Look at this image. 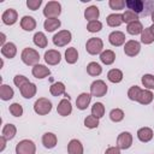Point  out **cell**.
<instances>
[{"label":"cell","mask_w":154,"mask_h":154,"mask_svg":"<svg viewBox=\"0 0 154 154\" xmlns=\"http://www.w3.org/2000/svg\"><path fill=\"white\" fill-rule=\"evenodd\" d=\"M140 51H141V45H140V42H137L135 40L128 41L124 46V53L128 57H135L140 53Z\"/></svg>","instance_id":"obj_10"},{"label":"cell","mask_w":154,"mask_h":154,"mask_svg":"<svg viewBox=\"0 0 154 154\" xmlns=\"http://www.w3.org/2000/svg\"><path fill=\"white\" fill-rule=\"evenodd\" d=\"M90 100H91V95H90V94H88V93H82V94L77 97V100H76V106H77V108L81 109V111L85 109V108L89 106Z\"/></svg>","instance_id":"obj_18"},{"label":"cell","mask_w":154,"mask_h":154,"mask_svg":"<svg viewBox=\"0 0 154 154\" xmlns=\"http://www.w3.org/2000/svg\"><path fill=\"white\" fill-rule=\"evenodd\" d=\"M152 20H153V23H154V10L152 11Z\"/></svg>","instance_id":"obj_52"},{"label":"cell","mask_w":154,"mask_h":154,"mask_svg":"<svg viewBox=\"0 0 154 154\" xmlns=\"http://www.w3.org/2000/svg\"><path fill=\"white\" fill-rule=\"evenodd\" d=\"M102 48H103V42H102V40L99 38V37H90V38L87 41V43H85V49H87V52H88L89 54H93V55L101 53Z\"/></svg>","instance_id":"obj_6"},{"label":"cell","mask_w":154,"mask_h":154,"mask_svg":"<svg viewBox=\"0 0 154 154\" xmlns=\"http://www.w3.org/2000/svg\"><path fill=\"white\" fill-rule=\"evenodd\" d=\"M102 29V23L100 20H91L87 25V30L89 32H97Z\"/></svg>","instance_id":"obj_42"},{"label":"cell","mask_w":154,"mask_h":154,"mask_svg":"<svg viewBox=\"0 0 154 154\" xmlns=\"http://www.w3.org/2000/svg\"><path fill=\"white\" fill-rule=\"evenodd\" d=\"M30 81L25 77V76H23V75H16L14 76V78H13V83L16 84V87H18L19 89L23 87V85H25V84H28Z\"/></svg>","instance_id":"obj_45"},{"label":"cell","mask_w":154,"mask_h":154,"mask_svg":"<svg viewBox=\"0 0 154 154\" xmlns=\"http://www.w3.org/2000/svg\"><path fill=\"white\" fill-rule=\"evenodd\" d=\"M36 146L31 140H22L16 146V154H35Z\"/></svg>","instance_id":"obj_5"},{"label":"cell","mask_w":154,"mask_h":154,"mask_svg":"<svg viewBox=\"0 0 154 154\" xmlns=\"http://www.w3.org/2000/svg\"><path fill=\"white\" fill-rule=\"evenodd\" d=\"M141 90H142V89H141L140 87H137V85H132V87L128 90V97H129L130 100H132V101H137Z\"/></svg>","instance_id":"obj_44"},{"label":"cell","mask_w":154,"mask_h":154,"mask_svg":"<svg viewBox=\"0 0 154 154\" xmlns=\"http://www.w3.org/2000/svg\"><path fill=\"white\" fill-rule=\"evenodd\" d=\"M125 5L129 7L130 11H134L138 16H148L152 14V10L149 6H154V1H142V0H126Z\"/></svg>","instance_id":"obj_1"},{"label":"cell","mask_w":154,"mask_h":154,"mask_svg":"<svg viewBox=\"0 0 154 154\" xmlns=\"http://www.w3.org/2000/svg\"><path fill=\"white\" fill-rule=\"evenodd\" d=\"M107 93V84L101 81V79H96L91 83L90 85V95L95 96V97H102L105 96Z\"/></svg>","instance_id":"obj_7"},{"label":"cell","mask_w":154,"mask_h":154,"mask_svg":"<svg viewBox=\"0 0 154 154\" xmlns=\"http://www.w3.org/2000/svg\"><path fill=\"white\" fill-rule=\"evenodd\" d=\"M109 118L112 122L114 123H119L124 119V112L120 109V108H113L111 112H109Z\"/></svg>","instance_id":"obj_38"},{"label":"cell","mask_w":154,"mask_h":154,"mask_svg":"<svg viewBox=\"0 0 154 154\" xmlns=\"http://www.w3.org/2000/svg\"><path fill=\"white\" fill-rule=\"evenodd\" d=\"M108 5L112 10H123L125 6V1L124 0H109Z\"/></svg>","instance_id":"obj_46"},{"label":"cell","mask_w":154,"mask_h":154,"mask_svg":"<svg viewBox=\"0 0 154 154\" xmlns=\"http://www.w3.org/2000/svg\"><path fill=\"white\" fill-rule=\"evenodd\" d=\"M36 90H37L36 84H34V83H31V82H29L28 84L23 85V87L19 89L20 95H22L23 97H25V99H31L32 96H35Z\"/></svg>","instance_id":"obj_17"},{"label":"cell","mask_w":154,"mask_h":154,"mask_svg":"<svg viewBox=\"0 0 154 154\" xmlns=\"http://www.w3.org/2000/svg\"><path fill=\"white\" fill-rule=\"evenodd\" d=\"M34 43L38 47V48H46L47 45H48V41H47V37L43 32L38 31L34 35Z\"/></svg>","instance_id":"obj_32"},{"label":"cell","mask_w":154,"mask_h":154,"mask_svg":"<svg viewBox=\"0 0 154 154\" xmlns=\"http://www.w3.org/2000/svg\"><path fill=\"white\" fill-rule=\"evenodd\" d=\"M107 78L112 83H119L123 79V72L120 70H118V69H112V70L108 71Z\"/></svg>","instance_id":"obj_33"},{"label":"cell","mask_w":154,"mask_h":154,"mask_svg":"<svg viewBox=\"0 0 154 154\" xmlns=\"http://www.w3.org/2000/svg\"><path fill=\"white\" fill-rule=\"evenodd\" d=\"M153 130L150 128H141L138 131H137V137L141 142H149L152 138H153Z\"/></svg>","instance_id":"obj_22"},{"label":"cell","mask_w":154,"mask_h":154,"mask_svg":"<svg viewBox=\"0 0 154 154\" xmlns=\"http://www.w3.org/2000/svg\"><path fill=\"white\" fill-rule=\"evenodd\" d=\"M108 41L112 46L119 47L125 42V35L122 31H112L108 36Z\"/></svg>","instance_id":"obj_15"},{"label":"cell","mask_w":154,"mask_h":154,"mask_svg":"<svg viewBox=\"0 0 154 154\" xmlns=\"http://www.w3.org/2000/svg\"><path fill=\"white\" fill-rule=\"evenodd\" d=\"M61 13V5L58 1H49L47 2V5L45 6L43 10V14L47 19L49 18H58Z\"/></svg>","instance_id":"obj_4"},{"label":"cell","mask_w":154,"mask_h":154,"mask_svg":"<svg viewBox=\"0 0 154 154\" xmlns=\"http://www.w3.org/2000/svg\"><path fill=\"white\" fill-rule=\"evenodd\" d=\"M141 41L144 45H150V43L154 42V36H153V34H152L149 28L143 29V31L141 32Z\"/></svg>","instance_id":"obj_37"},{"label":"cell","mask_w":154,"mask_h":154,"mask_svg":"<svg viewBox=\"0 0 154 154\" xmlns=\"http://www.w3.org/2000/svg\"><path fill=\"white\" fill-rule=\"evenodd\" d=\"M57 112H58L60 116H63V117H66V116L71 114V112H72V106H71L70 100H69V99H63V100H60V102H59L58 106H57Z\"/></svg>","instance_id":"obj_13"},{"label":"cell","mask_w":154,"mask_h":154,"mask_svg":"<svg viewBox=\"0 0 154 154\" xmlns=\"http://www.w3.org/2000/svg\"><path fill=\"white\" fill-rule=\"evenodd\" d=\"M106 22H107V24H108L109 26H112V28L119 26V25L123 23V14H120V13H112V14L107 16Z\"/></svg>","instance_id":"obj_25"},{"label":"cell","mask_w":154,"mask_h":154,"mask_svg":"<svg viewBox=\"0 0 154 154\" xmlns=\"http://www.w3.org/2000/svg\"><path fill=\"white\" fill-rule=\"evenodd\" d=\"M20 58H22V61L25 64V65H37L38 64V60H40V54L37 51H35L34 48H24L22 51V54H20Z\"/></svg>","instance_id":"obj_2"},{"label":"cell","mask_w":154,"mask_h":154,"mask_svg":"<svg viewBox=\"0 0 154 154\" xmlns=\"http://www.w3.org/2000/svg\"><path fill=\"white\" fill-rule=\"evenodd\" d=\"M16 132H17V129H16V126L13 124H5L4 128H2V136L7 141L12 140L16 136Z\"/></svg>","instance_id":"obj_29"},{"label":"cell","mask_w":154,"mask_h":154,"mask_svg":"<svg viewBox=\"0 0 154 154\" xmlns=\"http://www.w3.org/2000/svg\"><path fill=\"white\" fill-rule=\"evenodd\" d=\"M1 54H2L5 58H7V59L14 58L16 54H17V47H16V45L12 43V42L5 43V45L1 47Z\"/></svg>","instance_id":"obj_16"},{"label":"cell","mask_w":154,"mask_h":154,"mask_svg":"<svg viewBox=\"0 0 154 154\" xmlns=\"http://www.w3.org/2000/svg\"><path fill=\"white\" fill-rule=\"evenodd\" d=\"M84 125L88 128V129H95L99 126V118L94 117L93 114L91 116H88L84 118Z\"/></svg>","instance_id":"obj_41"},{"label":"cell","mask_w":154,"mask_h":154,"mask_svg":"<svg viewBox=\"0 0 154 154\" xmlns=\"http://www.w3.org/2000/svg\"><path fill=\"white\" fill-rule=\"evenodd\" d=\"M100 60H101L105 65H111V64H113L114 60H116V54H114L113 51L106 49V51L101 52V54H100Z\"/></svg>","instance_id":"obj_23"},{"label":"cell","mask_w":154,"mask_h":154,"mask_svg":"<svg viewBox=\"0 0 154 154\" xmlns=\"http://www.w3.org/2000/svg\"><path fill=\"white\" fill-rule=\"evenodd\" d=\"M45 60L48 65H57L61 60V54L59 51L55 49H48L45 52Z\"/></svg>","instance_id":"obj_11"},{"label":"cell","mask_w":154,"mask_h":154,"mask_svg":"<svg viewBox=\"0 0 154 154\" xmlns=\"http://www.w3.org/2000/svg\"><path fill=\"white\" fill-rule=\"evenodd\" d=\"M0 43H1V47L5 45V34H2V32H1V42Z\"/></svg>","instance_id":"obj_50"},{"label":"cell","mask_w":154,"mask_h":154,"mask_svg":"<svg viewBox=\"0 0 154 154\" xmlns=\"http://www.w3.org/2000/svg\"><path fill=\"white\" fill-rule=\"evenodd\" d=\"M20 26L25 31H32L36 28V20L31 16H24L20 19Z\"/></svg>","instance_id":"obj_20"},{"label":"cell","mask_w":154,"mask_h":154,"mask_svg":"<svg viewBox=\"0 0 154 154\" xmlns=\"http://www.w3.org/2000/svg\"><path fill=\"white\" fill-rule=\"evenodd\" d=\"M126 31L130 35H138V34H141L143 31V25H142V23L140 20L129 23L128 26H126Z\"/></svg>","instance_id":"obj_27"},{"label":"cell","mask_w":154,"mask_h":154,"mask_svg":"<svg viewBox=\"0 0 154 154\" xmlns=\"http://www.w3.org/2000/svg\"><path fill=\"white\" fill-rule=\"evenodd\" d=\"M91 114L96 118H101L105 114V106L101 102H95L91 106Z\"/></svg>","instance_id":"obj_36"},{"label":"cell","mask_w":154,"mask_h":154,"mask_svg":"<svg viewBox=\"0 0 154 154\" xmlns=\"http://www.w3.org/2000/svg\"><path fill=\"white\" fill-rule=\"evenodd\" d=\"M136 20H138V14L135 13L134 11L128 10L123 13V22L129 24V23H132V22H136Z\"/></svg>","instance_id":"obj_40"},{"label":"cell","mask_w":154,"mask_h":154,"mask_svg":"<svg viewBox=\"0 0 154 154\" xmlns=\"http://www.w3.org/2000/svg\"><path fill=\"white\" fill-rule=\"evenodd\" d=\"M149 29H150V31H152V34H153V36H154V23L149 26Z\"/></svg>","instance_id":"obj_51"},{"label":"cell","mask_w":154,"mask_h":154,"mask_svg":"<svg viewBox=\"0 0 154 154\" xmlns=\"http://www.w3.org/2000/svg\"><path fill=\"white\" fill-rule=\"evenodd\" d=\"M10 113L13 117H20L23 114V107H22V105L18 103V102H14V103L10 105Z\"/></svg>","instance_id":"obj_43"},{"label":"cell","mask_w":154,"mask_h":154,"mask_svg":"<svg viewBox=\"0 0 154 154\" xmlns=\"http://www.w3.org/2000/svg\"><path fill=\"white\" fill-rule=\"evenodd\" d=\"M13 95H14V91H13V89H12L10 85H7V84H1V87H0V99H1V100L7 101V100L12 99Z\"/></svg>","instance_id":"obj_28"},{"label":"cell","mask_w":154,"mask_h":154,"mask_svg":"<svg viewBox=\"0 0 154 154\" xmlns=\"http://www.w3.org/2000/svg\"><path fill=\"white\" fill-rule=\"evenodd\" d=\"M49 91L53 96H59L61 94H65V85L63 82H55L51 85Z\"/></svg>","instance_id":"obj_34"},{"label":"cell","mask_w":154,"mask_h":154,"mask_svg":"<svg viewBox=\"0 0 154 154\" xmlns=\"http://www.w3.org/2000/svg\"><path fill=\"white\" fill-rule=\"evenodd\" d=\"M72 35L69 30H60L53 36V43L58 47H64L71 42Z\"/></svg>","instance_id":"obj_8"},{"label":"cell","mask_w":154,"mask_h":154,"mask_svg":"<svg viewBox=\"0 0 154 154\" xmlns=\"http://www.w3.org/2000/svg\"><path fill=\"white\" fill-rule=\"evenodd\" d=\"M105 154H120V149L118 147H109L106 149Z\"/></svg>","instance_id":"obj_48"},{"label":"cell","mask_w":154,"mask_h":154,"mask_svg":"<svg viewBox=\"0 0 154 154\" xmlns=\"http://www.w3.org/2000/svg\"><path fill=\"white\" fill-rule=\"evenodd\" d=\"M6 141H7V140H6V138H5L4 136H1V137H0V143H1L0 150H1V152H2V150L5 149V147H6Z\"/></svg>","instance_id":"obj_49"},{"label":"cell","mask_w":154,"mask_h":154,"mask_svg":"<svg viewBox=\"0 0 154 154\" xmlns=\"http://www.w3.org/2000/svg\"><path fill=\"white\" fill-rule=\"evenodd\" d=\"M137 101H138L141 105H149V103L153 101V93H152L150 90H148V89L141 90Z\"/></svg>","instance_id":"obj_26"},{"label":"cell","mask_w":154,"mask_h":154,"mask_svg":"<svg viewBox=\"0 0 154 154\" xmlns=\"http://www.w3.org/2000/svg\"><path fill=\"white\" fill-rule=\"evenodd\" d=\"M57 142H58V138L53 132H46L42 136V144L48 149L54 148L57 146Z\"/></svg>","instance_id":"obj_19"},{"label":"cell","mask_w":154,"mask_h":154,"mask_svg":"<svg viewBox=\"0 0 154 154\" xmlns=\"http://www.w3.org/2000/svg\"><path fill=\"white\" fill-rule=\"evenodd\" d=\"M34 111L38 116H46L52 111V102L46 97H40L34 103Z\"/></svg>","instance_id":"obj_3"},{"label":"cell","mask_w":154,"mask_h":154,"mask_svg":"<svg viewBox=\"0 0 154 154\" xmlns=\"http://www.w3.org/2000/svg\"><path fill=\"white\" fill-rule=\"evenodd\" d=\"M141 82H142V84H143L148 90H149V89H154V76H153V75H149V73L143 75L142 78H141Z\"/></svg>","instance_id":"obj_39"},{"label":"cell","mask_w":154,"mask_h":154,"mask_svg":"<svg viewBox=\"0 0 154 154\" xmlns=\"http://www.w3.org/2000/svg\"><path fill=\"white\" fill-rule=\"evenodd\" d=\"M87 72L90 75V76H99V75H101V72H102V67L100 66V64H97V63H95V61H91V63H89L88 64V66H87Z\"/></svg>","instance_id":"obj_35"},{"label":"cell","mask_w":154,"mask_h":154,"mask_svg":"<svg viewBox=\"0 0 154 154\" xmlns=\"http://www.w3.org/2000/svg\"><path fill=\"white\" fill-rule=\"evenodd\" d=\"M67 153L69 154H83V146L81 141L73 138L67 144Z\"/></svg>","instance_id":"obj_21"},{"label":"cell","mask_w":154,"mask_h":154,"mask_svg":"<svg viewBox=\"0 0 154 154\" xmlns=\"http://www.w3.org/2000/svg\"><path fill=\"white\" fill-rule=\"evenodd\" d=\"M31 72H32V76L36 77V78H38V79H42V78H45V77H47V76L51 75V70H49L47 66L42 65V64L35 65V66L32 67Z\"/></svg>","instance_id":"obj_14"},{"label":"cell","mask_w":154,"mask_h":154,"mask_svg":"<svg viewBox=\"0 0 154 154\" xmlns=\"http://www.w3.org/2000/svg\"><path fill=\"white\" fill-rule=\"evenodd\" d=\"M99 16H100V11H99V8H97L96 6H89V7H87L85 11H84V17H85V19H88L89 22H91V20H97Z\"/></svg>","instance_id":"obj_24"},{"label":"cell","mask_w":154,"mask_h":154,"mask_svg":"<svg viewBox=\"0 0 154 154\" xmlns=\"http://www.w3.org/2000/svg\"><path fill=\"white\" fill-rule=\"evenodd\" d=\"M1 19H2L4 24H6V25H13V24L17 22V19H18V13H17V11L13 10V8H7V10L2 13Z\"/></svg>","instance_id":"obj_12"},{"label":"cell","mask_w":154,"mask_h":154,"mask_svg":"<svg viewBox=\"0 0 154 154\" xmlns=\"http://www.w3.org/2000/svg\"><path fill=\"white\" fill-rule=\"evenodd\" d=\"M42 4V0H28L26 1V6L29 7V10L36 11Z\"/></svg>","instance_id":"obj_47"},{"label":"cell","mask_w":154,"mask_h":154,"mask_svg":"<svg viewBox=\"0 0 154 154\" xmlns=\"http://www.w3.org/2000/svg\"><path fill=\"white\" fill-rule=\"evenodd\" d=\"M60 20L58 18H49V19H46L45 23H43V26H45V30L46 31H54L55 29H58L60 26Z\"/></svg>","instance_id":"obj_30"},{"label":"cell","mask_w":154,"mask_h":154,"mask_svg":"<svg viewBox=\"0 0 154 154\" xmlns=\"http://www.w3.org/2000/svg\"><path fill=\"white\" fill-rule=\"evenodd\" d=\"M132 144V135L129 131H123L117 138V147L119 149H129Z\"/></svg>","instance_id":"obj_9"},{"label":"cell","mask_w":154,"mask_h":154,"mask_svg":"<svg viewBox=\"0 0 154 154\" xmlns=\"http://www.w3.org/2000/svg\"><path fill=\"white\" fill-rule=\"evenodd\" d=\"M78 59V52L75 47H70L65 51V60L69 64H75Z\"/></svg>","instance_id":"obj_31"}]
</instances>
